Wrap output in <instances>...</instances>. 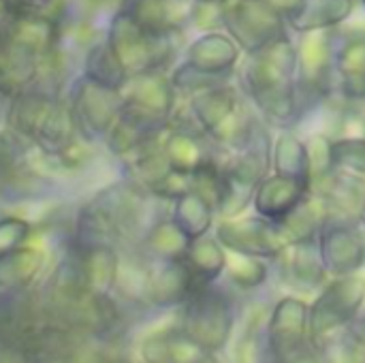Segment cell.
I'll return each instance as SVG.
<instances>
[{
    "label": "cell",
    "instance_id": "cell-2",
    "mask_svg": "<svg viewBox=\"0 0 365 363\" xmlns=\"http://www.w3.org/2000/svg\"><path fill=\"white\" fill-rule=\"evenodd\" d=\"M355 0H299L284 17L297 32H321L351 17Z\"/></svg>",
    "mask_w": 365,
    "mask_h": 363
},
{
    "label": "cell",
    "instance_id": "cell-4",
    "mask_svg": "<svg viewBox=\"0 0 365 363\" xmlns=\"http://www.w3.org/2000/svg\"><path fill=\"white\" fill-rule=\"evenodd\" d=\"M364 4H365V0H364Z\"/></svg>",
    "mask_w": 365,
    "mask_h": 363
},
{
    "label": "cell",
    "instance_id": "cell-1",
    "mask_svg": "<svg viewBox=\"0 0 365 363\" xmlns=\"http://www.w3.org/2000/svg\"><path fill=\"white\" fill-rule=\"evenodd\" d=\"M222 21L231 36L250 53L287 36L284 13L267 0H227Z\"/></svg>",
    "mask_w": 365,
    "mask_h": 363
},
{
    "label": "cell",
    "instance_id": "cell-3",
    "mask_svg": "<svg viewBox=\"0 0 365 363\" xmlns=\"http://www.w3.org/2000/svg\"><path fill=\"white\" fill-rule=\"evenodd\" d=\"M237 62V47L231 36L210 32L197 39L188 51V64L212 77L225 75Z\"/></svg>",
    "mask_w": 365,
    "mask_h": 363
}]
</instances>
